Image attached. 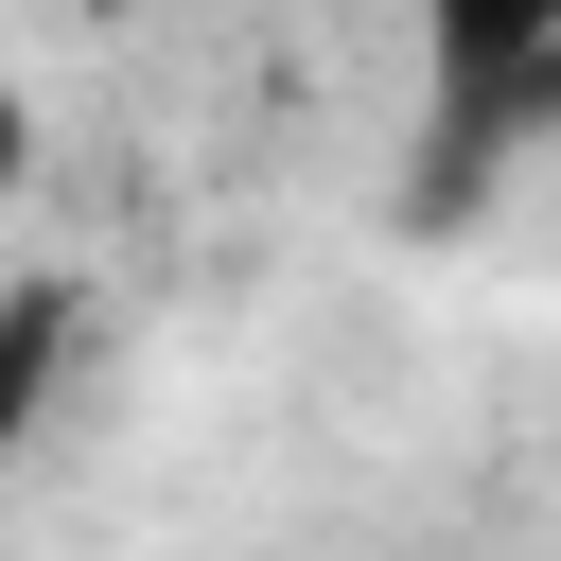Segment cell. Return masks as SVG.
Instances as JSON below:
<instances>
[{
  "label": "cell",
  "mask_w": 561,
  "mask_h": 561,
  "mask_svg": "<svg viewBox=\"0 0 561 561\" xmlns=\"http://www.w3.org/2000/svg\"><path fill=\"white\" fill-rule=\"evenodd\" d=\"M70 18H140V0H70Z\"/></svg>",
  "instance_id": "obj_3"
},
{
  "label": "cell",
  "mask_w": 561,
  "mask_h": 561,
  "mask_svg": "<svg viewBox=\"0 0 561 561\" xmlns=\"http://www.w3.org/2000/svg\"><path fill=\"white\" fill-rule=\"evenodd\" d=\"M53 368H70V280H18V333H0V421L18 438L53 421Z\"/></svg>",
  "instance_id": "obj_2"
},
{
  "label": "cell",
  "mask_w": 561,
  "mask_h": 561,
  "mask_svg": "<svg viewBox=\"0 0 561 561\" xmlns=\"http://www.w3.org/2000/svg\"><path fill=\"white\" fill-rule=\"evenodd\" d=\"M421 105H438V193H473L526 123H561V0H421Z\"/></svg>",
  "instance_id": "obj_1"
}]
</instances>
